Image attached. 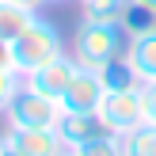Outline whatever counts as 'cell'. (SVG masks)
Wrapping results in <instances>:
<instances>
[{"instance_id": "obj_1", "label": "cell", "mask_w": 156, "mask_h": 156, "mask_svg": "<svg viewBox=\"0 0 156 156\" xmlns=\"http://www.w3.org/2000/svg\"><path fill=\"white\" fill-rule=\"evenodd\" d=\"M126 30L118 23H91V19H80L76 27V38H73V57L76 65L84 69H107L111 61H118L126 53Z\"/></svg>"}, {"instance_id": "obj_2", "label": "cell", "mask_w": 156, "mask_h": 156, "mask_svg": "<svg viewBox=\"0 0 156 156\" xmlns=\"http://www.w3.org/2000/svg\"><path fill=\"white\" fill-rule=\"evenodd\" d=\"M61 53H65L61 30L53 27L50 19L34 15V19H30V27L12 42V65H15V73H19V76H30L34 69H42V65H50V61H57Z\"/></svg>"}, {"instance_id": "obj_3", "label": "cell", "mask_w": 156, "mask_h": 156, "mask_svg": "<svg viewBox=\"0 0 156 156\" xmlns=\"http://www.w3.org/2000/svg\"><path fill=\"white\" fill-rule=\"evenodd\" d=\"M95 114H99V122H103L107 133L129 137L133 129H141V126H145V95H141V84H137V88L107 91Z\"/></svg>"}, {"instance_id": "obj_4", "label": "cell", "mask_w": 156, "mask_h": 156, "mask_svg": "<svg viewBox=\"0 0 156 156\" xmlns=\"http://www.w3.org/2000/svg\"><path fill=\"white\" fill-rule=\"evenodd\" d=\"M61 114L65 111H61L57 99H46V95H38V91H30L23 84L19 95L8 103L4 122H8V129H57Z\"/></svg>"}, {"instance_id": "obj_5", "label": "cell", "mask_w": 156, "mask_h": 156, "mask_svg": "<svg viewBox=\"0 0 156 156\" xmlns=\"http://www.w3.org/2000/svg\"><path fill=\"white\" fill-rule=\"evenodd\" d=\"M107 95V84L103 76H99V69H76L73 84H69V91L61 95V111H73V114H95L99 103H103Z\"/></svg>"}, {"instance_id": "obj_6", "label": "cell", "mask_w": 156, "mask_h": 156, "mask_svg": "<svg viewBox=\"0 0 156 156\" xmlns=\"http://www.w3.org/2000/svg\"><path fill=\"white\" fill-rule=\"evenodd\" d=\"M76 69H80V65H76V57H73V53H61L57 61H50V65L34 69L30 76H23V84H27L30 91H38V95L57 99V103H61V95L69 91V84H73Z\"/></svg>"}, {"instance_id": "obj_7", "label": "cell", "mask_w": 156, "mask_h": 156, "mask_svg": "<svg viewBox=\"0 0 156 156\" xmlns=\"http://www.w3.org/2000/svg\"><path fill=\"white\" fill-rule=\"evenodd\" d=\"M4 137L12 141V149L19 156H61V152H69L57 129H4Z\"/></svg>"}, {"instance_id": "obj_8", "label": "cell", "mask_w": 156, "mask_h": 156, "mask_svg": "<svg viewBox=\"0 0 156 156\" xmlns=\"http://www.w3.org/2000/svg\"><path fill=\"white\" fill-rule=\"evenodd\" d=\"M122 57L129 61V69L137 73V80H141V84L156 80V30L129 38V42H126V53H122Z\"/></svg>"}, {"instance_id": "obj_9", "label": "cell", "mask_w": 156, "mask_h": 156, "mask_svg": "<svg viewBox=\"0 0 156 156\" xmlns=\"http://www.w3.org/2000/svg\"><path fill=\"white\" fill-rule=\"evenodd\" d=\"M57 133H61V141H65V149H76V145L107 133V129H103V122H99V114H73V111H65L61 122H57Z\"/></svg>"}, {"instance_id": "obj_10", "label": "cell", "mask_w": 156, "mask_h": 156, "mask_svg": "<svg viewBox=\"0 0 156 156\" xmlns=\"http://www.w3.org/2000/svg\"><path fill=\"white\" fill-rule=\"evenodd\" d=\"M118 27L126 30V38H137V34H149V30H156V8L145 4V0H129L126 12H122Z\"/></svg>"}, {"instance_id": "obj_11", "label": "cell", "mask_w": 156, "mask_h": 156, "mask_svg": "<svg viewBox=\"0 0 156 156\" xmlns=\"http://www.w3.org/2000/svg\"><path fill=\"white\" fill-rule=\"evenodd\" d=\"M34 15H38V12L15 4V0H0V38H4V42H15V38L30 27Z\"/></svg>"}, {"instance_id": "obj_12", "label": "cell", "mask_w": 156, "mask_h": 156, "mask_svg": "<svg viewBox=\"0 0 156 156\" xmlns=\"http://www.w3.org/2000/svg\"><path fill=\"white\" fill-rule=\"evenodd\" d=\"M73 152L76 156H129V145H126V137H118V133H99V137H91V141L76 145Z\"/></svg>"}, {"instance_id": "obj_13", "label": "cell", "mask_w": 156, "mask_h": 156, "mask_svg": "<svg viewBox=\"0 0 156 156\" xmlns=\"http://www.w3.org/2000/svg\"><path fill=\"white\" fill-rule=\"evenodd\" d=\"M129 0H80V19L91 23H118Z\"/></svg>"}, {"instance_id": "obj_14", "label": "cell", "mask_w": 156, "mask_h": 156, "mask_svg": "<svg viewBox=\"0 0 156 156\" xmlns=\"http://www.w3.org/2000/svg\"><path fill=\"white\" fill-rule=\"evenodd\" d=\"M99 76H103V84H107V91H118V88H137V73L129 69V61L126 57H118V61H111L107 69H99Z\"/></svg>"}, {"instance_id": "obj_15", "label": "cell", "mask_w": 156, "mask_h": 156, "mask_svg": "<svg viewBox=\"0 0 156 156\" xmlns=\"http://www.w3.org/2000/svg\"><path fill=\"white\" fill-rule=\"evenodd\" d=\"M129 156H156V126H141L126 137Z\"/></svg>"}, {"instance_id": "obj_16", "label": "cell", "mask_w": 156, "mask_h": 156, "mask_svg": "<svg viewBox=\"0 0 156 156\" xmlns=\"http://www.w3.org/2000/svg\"><path fill=\"white\" fill-rule=\"evenodd\" d=\"M19 88H23V76L15 73V69H0V114H4L8 103L19 95Z\"/></svg>"}, {"instance_id": "obj_17", "label": "cell", "mask_w": 156, "mask_h": 156, "mask_svg": "<svg viewBox=\"0 0 156 156\" xmlns=\"http://www.w3.org/2000/svg\"><path fill=\"white\" fill-rule=\"evenodd\" d=\"M141 95H145V126H156V80L141 84Z\"/></svg>"}, {"instance_id": "obj_18", "label": "cell", "mask_w": 156, "mask_h": 156, "mask_svg": "<svg viewBox=\"0 0 156 156\" xmlns=\"http://www.w3.org/2000/svg\"><path fill=\"white\" fill-rule=\"evenodd\" d=\"M0 69H15L12 65V42H4V38H0Z\"/></svg>"}, {"instance_id": "obj_19", "label": "cell", "mask_w": 156, "mask_h": 156, "mask_svg": "<svg viewBox=\"0 0 156 156\" xmlns=\"http://www.w3.org/2000/svg\"><path fill=\"white\" fill-rule=\"evenodd\" d=\"M0 156H19V152H15V149H12V141H8V137H4V133H0Z\"/></svg>"}, {"instance_id": "obj_20", "label": "cell", "mask_w": 156, "mask_h": 156, "mask_svg": "<svg viewBox=\"0 0 156 156\" xmlns=\"http://www.w3.org/2000/svg\"><path fill=\"white\" fill-rule=\"evenodd\" d=\"M15 4H23V8H30V12H42V4H50V0H15Z\"/></svg>"}, {"instance_id": "obj_21", "label": "cell", "mask_w": 156, "mask_h": 156, "mask_svg": "<svg viewBox=\"0 0 156 156\" xmlns=\"http://www.w3.org/2000/svg\"><path fill=\"white\" fill-rule=\"evenodd\" d=\"M61 156H76V152H73V149H69V152H61Z\"/></svg>"}, {"instance_id": "obj_22", "label": "cell", "mask_w": 156, "mask_h": 156, "mask_svg": "<svg viewBox=\"0 0 156 156\" xmlns=\"http://www.w3.org/2000/svg\"><path fill=\"white\" fill-rule=\"evenodd\" d=\"M145 4H152V8H156V0H145Z\"/></svg>"}, {"instance_id": "obj_23", "label": "cell", "mask_w": 156, "mask_h": 156, "mask_svg": "<svg viewBox=\"0 0 156 156\" xmlns=\"http://www.w3.org/2000/svg\"><path fill=\"white\" fill-rule=\"evenodd\" d=\"M50 4H61V0H50Z\"/></svg>"}]
</instances>
